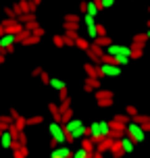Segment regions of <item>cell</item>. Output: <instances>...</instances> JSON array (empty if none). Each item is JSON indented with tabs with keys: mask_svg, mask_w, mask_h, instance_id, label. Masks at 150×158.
I'll return each mask as SVG.
<instances>
[{
	"mask_svg": "<svg viewBox=\"0 0 150 158\" xmlns=\"http://www.w3.org/2000/svg\"><path fill=\"white\" fill-rule=\"evenodd\" d=\"M48 133H50V139H54L58 146H63V143H65L63 123H58V121H50V125H48Z\"/></svg>",
	"mask_w": 150,
	"mask_h": 158,
	"instance_id": "1",
	"label": "cell"
},
{
	"mask_svg": "<svg viewBox=\"0 0 150 158\" xmlns=\"http://www.w3.org/2000/svg\"><path fill=\"white\" fill-rule=\"evenodd\" d=\"M125 135L134 143H140V142H144V135H146V133H144V129L140 125H135V123H131V121H129V123L125 125Z\"/></svg>",
	"mask_w": 150,
	"mask_h": 158,
	"instance_id": "2",
	"label": "cell"
},
{
	"mask_svg": "<svg viewBox=\"0 0 150 158\" xmlns=\"http://www.w3.org/2000/svg\"><path fill=\"white\" fill-rule=\"evenodd\" d=\"M104 135H109V125H106L104 121H96V123L90 125V137H92L94 142L102 139Z\"/></svg>",
	"mask_w": 150,
	"mask_h": 158,
	"instance_id": "3",
	"label": "cell"
},
{
	"mask_svg": "<svg viewBox=\"0 0 150 158\" xmlns=\"http://www.w3.org/2000/svg\"><path fill=\"white\" fill-rule=\"evenodd\" d=\"M86 52H88L90 63L100 64V58H102V54H104V48H102V46H98V44H94V42H90V48H88Z\"/></svg>",
	"mask_w": 150,
	"mask_h": 158,
	"instance_id": "4",
	"label": "cell"
},
{
	"mask_svg": "<svg viewBox=\"0 0 150 158\" xmlns=\"http://www.w3.org/2000/svg\"><path fill=\"white\" fill-rule=\"evenodd\" d=\"M50 158H73V150L71 146H54V148H50Z\"/></svg>",
	"mask_w": 150,
	"mask_h": 158,
	"instance_id": "5",
	"label": "cell"
},
{
	"mask_svg": "<svg viewBox=\"0 0 150 158\" xmlns=\"http://www.w3.org/2000/svg\"><path fill=\"white\" fill-rule=\"evenodd\" d=\"M0 23L4 25V31H6V33H13V35L23 29V23H19V19H17V17H13V19H11V17H6V19H4V21H0Z\"/></svg>",
	"mask_w": 150,
	"mask_h": 158,
	"instance_id": "6",
	"label": "cell"
},
{
	"mask_svg": "<svg viewBox=\"0 0 150 158\" xmlns=\"http://www.w3.org/2000/svg\"><path fill=\"white\" fill-rule=\"evenodd\" d=\"M13 8L17 10V15H19V13H36V10H38V4H36L33 0H19Z\"/></svg>",
	"mask_w": 150,
	"mask_h": 158,
	"instance_id": "7",
	"label": "cell"
},
{
	"mask_svg": "<svg viewBox=\"0 0 150 158\" xmlns=\"http://www.w3.org/2000/svg\"><path fill=\"white\" fill-rule=\"evenodd\" d=\"M98 87H102V81L98 77H86V81H84V89L86 92H94Z\"/></svg>",
	"mask_w": 150,
	"mask_h": 158,
	"instance_id": "8",
	"label": "cell"
},
{
	"mask_svg": "<svg viewBox=\"0 0 150 158\" xmlns=\"http://www.w3.org/2000/svg\"><path fill=\"white\" fill-rule=\"evenodd\" d=\"M77 29H65V35H63V40H65V46H75V40H77Z\"/></svg>",
	"mask_w": 150,
	"mask_h": 158,
	"instance_id": "9",
	"label": "cell"
},
{
	"mask_svg": "<svg viewBox=\"0 0 150 158\" xmlns=\"http://www.w3.org/2000/svg\"><path fill=\"white\" fill-rule=\"evenodd\" d=\"M111 143H113V137L104 135L102 139H98V142H96V148H94V150H96V152H102V154H104V152L111 148Z\"/></svg>",
	"mask_w": 150,
	"mask_h": 158,
	"instance_id": "10",
	"label": "cell"
},
{
	"mask_svg": "<svg viewBox=\"0 0 150 158\" xmlns=\"http://www.w3.org/2000/svg\"><path fill=\"white\" fill-rule=\"evenodd\" d=\"M15 44V35L13 33H2L0 35V52L4 54V48H8V46H13Z\"/></svg>",
	"mask_w": 150,
	"mask_h": 158,
	"instance_id": "11",
	"label": "cell"
},
{
	"mask_svg": "<svg viewBox=\"0 0 150 158\" xmlns=\"http://www.w3.org/2000/svg\"><path fill=\"white\" fill-rule=\"evenodd\" d=\"M109 150H111V154L115 158H123V156H125L123 146H121V142H119V139H113V143H111V148H109Z\"/></svg>",
	"mask_w": 150,
	"mask_h": 158,
	"instance_id": "12",
	"label": "cell"
},
{
	"mask_svg": "<svg viewBox=\"0 0 150 158\" xmlns=\"http://www.w3.org/2000/svg\"><path fill=\"white\" fill-rule=\"evenodd\" d=\"M13 139H15V135L11 133L8 129H4V131L0 133V143H2V148H8V150H11V143H13Z\"/></svg>",
	"mask_w": 150,
	"mask_h": 158,
	"instance_id": "13",
	"label": "cell"
},
{
	"mask_svg": "<svg viewBox=\"0 0 150 158\" xmlns=\"http://www.w3.org/2000/svg\"><path fill=\"white\" fill-rule=\"evenodd\" d=\"M146 42H148V35H146V33H135L134 40H131V46L144 48V46H146Z\"/></svg>",
	"mask_w": 150,
	"mask_h": 158,
	"instance_id": "14",
	"label": "cell"
},
{
	"mask_svg": "<svg viewBox=\"0 0 150 158\" xmlns=\"http://www.w3.org/2000/svg\"><path fill=\"white\" fill-rule=\"evenodd\" d=\"M84 13H86V15H92V17H98V15H100V8H98L94 2L90 0V2H86V4H84Z\"/></svg>",
	"mask_w": 150,
	"mask_h": 158,
	"instance_id": "15",
	"label": "cell"
},
{
	"mask_svg": "<svg viewBox=\"0 0 150 158\" xmlns=\"http://www.w3.org/2000/svg\"><path fill=\"white\" fill-rule=\"evenodd\" d=\"M119 142H121V146H123V152H125V154H131V152H134L135 143L131 142V139H129V137H127V135H123V137H121V139H119Z\"/></svg>",
	"mask_w": 150,
	"mask_h": 158,
	"instance_id": "16",
	"label": "cell"
},
{
	"mask_svg": "<svg viewBox=\"0 0 150 158\" xmlns=\"http://www.w3.org/2000/svg\"><path fill=\"white\" fill-rule=\"evenodd\" d=\"M94 96H96V100H100V98H115V92L104 89V87H98V89H94Z\"/></svg>",
	"mask_w": 150,
	"mask_h": 158,
	"instance_id": "17",
	"label": "cell"
},
{
	"mask_svg": "<svg viewBox=\"0 0 150 158\" xmlns=\"http://www.w3.org/2000/svg\"><path fill=\"white\" fill-rule=\"evenodd\" d=\"M48 110H50V114H52V121H58V123H61V110H58V104L50 102V104H48Z\"/></svg>",
	"mask_w": 150,
	"mask_h": 158,
	"instance_id": "18",
	"label": "cell"
},
{
	"mask_svg": "<svg viewBox=\"0 0 150 158\" xmlns=\"http://www.w3.org/2000/svg\"><path fill=\"white\" fill-rule=\"evenodd\" d=\"M27 156H29L27 143H25V146H19L17 150H13V158H27Z\"/></svg>",
	"mask_w": 150,
	"mask_h": 158,
	"instance_id": "19",
	"label": "cell"
},
{
	"mask_svg": "<svg viewBox=\"0 0 150 158\" xmlns=\"http://www.w3.org/2000/svg\"><path fill=\"white\" fill-rule=\"evenodd\" d=\"M92 42H94V44H98V46H102V48H106L109 44H113V40L109 38V35H96Z\"/></svg>",
	"mask_w": 150,
	"mask_h": 158,
	"instance_id": "20",
	"label": "cell"
},
{
	"mask_svg": "<svg viewBox=\"0 0 150 158\" xmlns=\"http://www.w3.org/2000/svg\"><path fill=\"white\" fill-rule=\"evenodd\" d=\"M13 125H15L17 129H19V131H23L25 127H27V118H25V117H21V114H17V117L13 118Z\"/></svg>",
	"mask_w": 150,
	"mask_h": 158,
	"instance_id": "21",
	"label": "cell"
},
{
	"mask_svg": "<svg viewBox=\"0 0 150 158\" xmlns=\"http://www.w3.org/2000/svg\"><path fill=\"white\" fill-rule=\"evenodd\" d=\"M17 19L19 23H29V21H36V13H19Z\"/></svg>",
	"mask_w": 150,
	"mask_h": 158,
	"instance_id": "22",
	"label": "cell"
},
{
	"mask_svg": "<svg viewBox=\"0 0 150 158\" xmlns=\"http://www.w3.org/2000/svg\"><path fill=\"white\" fill-rule=\"evenodd\" d=\"M125 135V127H117V129H109V137L113 139H121Z\"/></svg>",
	"mask_w": 150,
	"mask_h": 158,
	"instance_id": "23",
	"label": "cell"
},
{
	"mask_svg": "<svg viewBox=\"0 0 150 158\" xmlns=\"http://www.w3.org/2000/svg\"><path fill=\"white\" fill-rule=\"evenodd\" d=\"M48 85L52 87V89H56V92H58V89H63V87H67V85H65V81H63V79H54V77H50Z\"/></svg>",
	"mask_w": 150,
	"mask_h": 158,
	"instance_id": "24",
	"label": "cell"
},
{
	"mask_svg": "<svg viewBox=\"0 0 150 158\" xmlns=\"http://www.w3.org/2000/svg\"><path fill=\"white\" fill-rule=\"evenodd\" d=\"M142 56H144V48H135V46L129 48V60H131V58L138 60V58H142Z\"/></svg>",
	"mask_w": 150,
	"mask_h": 158,
	"instance_id": "25",
	"label": "cell"
},
{
	"mask_svg": "<svg viewBox=\"0 0 150 158\" xmlns=\"http://www.w3.org/2000/svg\"><path fill=\"white\" fill-rule=\"evenodd\" d=\"M115 121H117L119 125H127V123H129V121H131V117H129V114H125V112H117V114H115Z\"/></svg>",
	"mask_w": 150,
	"mask_h": 158,
	"instance_id": "26",
	"label": "cell"
},
{
	"mask_svg": "<svg viewBox=\"0 0 150 158\" xmlns=\"http://www.w3.org/2000/svg\"><path fill=\"white\" fill-rule=\"evenodd\" d=\"M84 71H86V77H96V64L94 63H86L84 64Z\"/></svg>",
	"mask_w": 150,
	"mask_h": 158,
	"instance_id": "27",
	"label": "cell"
},
{
	"mask_svg": "<svg viewBox=\"0 0 150 158\" xmlns=\"http://www.w3.org/2000/svg\"><path fill=\"white\" fill-rule=\"evenodd\" d=\"M40 40H42V38H38V35L29 33V35H27V38H25L21 44H23V46H33V44H40Z\"/></svg>",
	"mask_w": 150,
	"mask_h": 158,
	"instance_id": "28",
	"label": "cell"
},
{
	"mask_svg": "<svg viewBox=\"0 0 150 158\" xmlns=\"http://www.w3.org/2000/svg\"><path fill=\"white\" fill-rule=\"evenodd\" d=\"M150 121V114H135L134 118H131V123H135V125H144V123H148Z\"/></svg>",
	"mask_w": 150,
	"mask_h": 158,
	"instance_id": "29",
	"label": "cell"
},
{
	"mask_svg": "<svg viewBox=\"0 0 150 158\" xmlns=\"http://www.w3.org/2000/svg\"><path fill=\"white\" fill-rule=\"evenodd\" d=\"M75 46H77L79 50H84V52H86L88 48H90V42H86V38H81V35H77V40H75Z\"/></svg>",
	"mask_w": 150,
	"mask_h": 158,
	"instance_id": "30",
	"label": "cell"
},
{
	"mask_svg": "<svg viewBox=\"0 0 150 158\" xmlns=\"http://www.w3.org/2000/svg\"><path fill=\"white\" fill-rule=\"evenodd\" d=\"M113 100H115V98H100V100H96V104H98L100 108H111Z\"/></svg>",
	"mask_w": 150,
	"mask_h": 158,
	"instance_id": "31",
	"label": "cell"
},
{
	"mask_svg": "<svg viewBox=\"0 0 150 158\" xmlns=\"http://www.w3.org/2000/svg\"><path fill=\"white\" fill-rule=\"evenodd\" d=\"M73 158H92V152L84 150V148H79V150L73 152Z\"/></svg>",
	"mask_w": 150,
	"mask_h": 158,
	"instance_id": "32",
	"label": "cell"
},
{
	"mask_svg": "<svg viewBox=\"0 0 150 158\" xmlns=\"http://www.w3.org/2000/svg\"><path fill=\"white\" fill-rule=\"evenodd\" d=\"M65 23H81V17L73 15V13H67L65 15Z\"/></svg>",
	"mask_w": 150,
	"mask_h": 158,
	"instance_id": "33",
	"label": "cell"
},
{
	"mask_svg": "<svg viewBox=\"0 0 150 158\" xmlns=\"http://www.w3.org/2000/svg\"><path fill=\"white\" fill-rule=\"evenodd\" d=\"M42 123H44V117L42 114H36V117L27 118V125H42Z\"/></svg>",
	"mask_w": 150,
	"mask_h": 158,
	"instance_id": "34",
	"label": "cell"
},
{
	"mask_svg": "<svg viewBox=\"0 0 150 158\" xmlns=\"http://www.w3.org/2000/svg\"><path fill=\"white\" fill-rule=\"evenodd\" d=\"M71 117H73V108H67V110H63V112H61V123H67Z\"/></svg>",
	"mask_w": 150,
	"mask_h": 158,
	"instance_id": "35",
	"label": "cell"
},
{
	"mask_svg": "<svg viewBox=\"0 0 150 158\" xmlns=\"http://www.w3.org/2000/svg\"><path fill=\"white\" fill-rule=\"evenodd\" d=\"M15 139L21 143V146H25V143H27V135H25V131H19V133L15 135Z\"/></svg>",
	"mask_w": 150,
	"mask_h": 158,
	"instance_id": "36",
	"label": "cell"
},
{
	"mask_svg": "<svg viewBox=\"0 0 150 158\" xmlns=\"http://www.w3.org/2000/svg\"><path fill=\"white\" fill-rule=\"evenodd\" d=\"M32 33H33V35H38V38H44V33H46V31H44V27L38 23L36 27H33V31H32Z\"/></svg>",
	"mask_w": 150,
	"mask_h": 158,
	"instance_id": "37",
	"label": "cell"
},
{
	"mask_svg": "<svg viewBox=\"0 0 150 158\" xmlns=\"http://www.w3.org/2000/svg\"><path fill=\"white\" fill-rule=\"evenodd\" d=\"M125 114H129V117L134 118L135 114H138V108H135V106H131V104H129V106H125Z\"/></svg>",
	"mask_w": 150,
	"mask_h": 158,
	"instance_id": "38",
	"label": "cell"
},
{
	"mask_svg": "<svg viewBox=\"0 0 150 158\" xmlns=\"http://www.w3.org/2000/svg\"><path fill=\"white\" fill-rule=\"evenodd\" d=\"M52 42H54V46H56V48H63V46H65L63 35H54V38H52Z\"/></svg>",
	"mask_w": 150,
	"mask_h": 158,
	"instance_id": "39",
	"label": "cell"
},
{
	"mask_svg": "<svg viewBox=\"0 0 150 158\" xmlns=\"http://www.w3.org/2000/svg\"><path fill=\"white\" fill-rule=\"evenodd\" d=\"M96 33H98V35H106V27H104L102 23H96Z\"/></svg>",
	"mask_w": 150,
	"mask_h": 158,
	"instance_id": "40",
	"label": "cell"
},
{
	"mask_svg": "<svg viewBox=\"0 0 150 158\" xmlns=\"http://www.w3.org/2000/svg\"><path fill=\"white\" fill-rule=\"evenodd\" d=\"M4 15H6V17H11V19H13V17H17V10H15V8H13V6H6V8H4Z\"/></svg>",
	"mask_w": 150,
	"mask_h": 158,
	"instance_id": "41",
	"label": "cell"
},
{
	"mask_svg": "<svg viewBox=\"0 0 150 158\" xmlns=\"http://www.w3.org/2000/svg\"><path fill=\"white\" fill-rule=\"evenodd\" d=\"M40 79H42V83H44V85H48V81H50V75H48L46 71H42V73H40Z\"/></svg>",
	"mask_w": 150,
	"mask_h": 158,
	"instance_id": "42",
	"label": "cell"
},
{
	"mask_svg": "<svg viewBox=\"0 0 150 158\" xmlns=\"http://www.w3.org/2000/svg\"><path fill=\"white\" fill-rule=\"evenodd\" d=\"M23 25H25V29H27V31H33V27L38 25V19H36V21H29V23H23Z\"/></svg>",
	"mask_w": 150,
	"mask_h": 158,
	"instance_id": "43",
	"label": "cell"
},
{
	"mask_svg": "<svg viewBox=\"0 0 150 158\" xmlns=\"http://www.w3.org/2000/svg\"><path fill=\"white\" fill-rule=\"evenodd\" d=\"M65 98H69V94H67V87L58 89V100H65Z\"/></svg>",
	"mask_w": 150,
	"mask_h": 158,
	"instance_id": "44",
	"label": "cell"
},
{
	"mask_svg": "<svg viewBox=\"0 0 150 158\" xmlns=\"http://www.w3.org/2000/svg\"><path fill=\"white\" fill-rule=\"evenodd\" d=\"M42 71H44L42 67H36V69L32 71V75H33V77H40V73H42Z\"/></svg>",
	"mask_w": 150,
	"mask_h": 158,
	"instance_id": "45",
	"label": "cell"
},
{
	"mask_svg": "<svg viewBox=\"0 0 150 158\" xmlns=\"http://www.w3.org/2000/svg\"><path fill=\"white\" fill-rule=\"evenodd\" d=\"M140 127L144 129V133H150V121H148V123H144V125H140Z\"/></svg>",
	"mask_w": 150,
	"mask_h": 158,
	"instance_id": "46",
	"label": "cell"
},
{
	"mask_svg": "<svg viewBox=\"0 0 150 158\" xmlns=\"http://www.w3.org/2000/svg\"><path fill=\"white\" fill-rule=\"evenodd\" d=\"M13 52H15V44L8 46V48H4V54H13Z\"/></svg>",
	"mask_w": 150,
	"mask_h": 158,
	"instance_id": "47",
	"label": "cell"
},
{
	"mask_svg": "<svg viewBox=\"0 0 150 158\" xmlns=\"http://www.w3.org/2000/svg\"><path fill=\"white\" fill-rule=\"evenodd\" d=\"M92 158H104V154H102V152H92Z\"/></svg>",
	"mask_w": 150,
	"mask_h": 158,
	"instance_id": "48",
	"label": "cell"
},
{
	"mask_svg": "<svg viewBox=\"0 0 150 158\" xmlns=\"http://www.w3.org/2000/svg\"><path fill=\"white\" fill-rule=\"evenodd\" d=\"M2 33H6V31H4V25L0 23V35H2Z\"/></svg>",
	"mask_w": 150,
	"mask_h": 158,
	"instance_id": "49",
	"label": "cell"
},
{
	"mask_svg": "<svg viewBox=\"0 0 150 158\" xmlns=\"http://www.w3.org/2000/svg\"><path fill=\"white\" fill-rule=\"evenodd\" d=\"M33 2H36V4H38V6H40V4H42V0H33Z\"/></svg>",
	"mask_w": 150,
	"mask_h": 158,
	"instance_id": "50",
	"label": "cell"
},
{
	"mask_svg": "<svg viewBox=\"0 0 150 158\" xmlns=\"http://www.w3.org/2000/svg\"><path fill=\"white\" fill-rule=\"evenodd\" d=\"M146 35H148V40H150V29H148V31H146Z\"/></svg>",
	"mask_w": 150,
	"mask_h": 158,
	"instance_id": "51",
	"label": "cell"
},
{
	"mask_svg": "<svg viewBox=\"0 0 150 158\" xmlns=\"http://www.w3.org/2000/svg\"><path fill=\"white\" fill-rule=\"evenodd\" d=\"M146 25H148V29H150V19H148V23H146Z\"/></svg>",
	"mask_w": 150,
	"mask_h": 158,
	"instance_id": "52",
	"label": "cell"
},
{
	"mask_svg": "<svg viewBox=\"0 0 150 158\" xmlns=\"http://www.w3.org/2000/svg\"><path fill=\"white\" fill-rule=\"evenodd\" d=\"M148 15H150V6H148Z\"/></svg>",
	"mask_w": 150,
	"mask_h": 158,
	"instance_id": "53",
	"label": "cell"
},
{
	"mask_svg": "<svg viewBox=\"0 0 150 158\" xmlns=\"http://www.w3.org/2000/svg\"><path fill=\"white\" fill-rule=\"evenodd\" d=\"M129 2H134V0H129Z\"/></svg>",
	"mask_w": 150,
	"mask_h": 158,
	"instance_id": "54",
	"label": "cell"
},
{
	"mask_svg": "<svg viewBox=\"0 0 150 158\" xmlns=\"http://www.w3.org/2000/svg\"><path fill=\"white\" fill-rule=\"evenodd\" d=\"M0 133H2V131H0Z\"/></svg>",
	"mask_w": 150,
	"mask_h": 158,
	"instance_id": "55",
	"label": "cell"
}]
</instances>
